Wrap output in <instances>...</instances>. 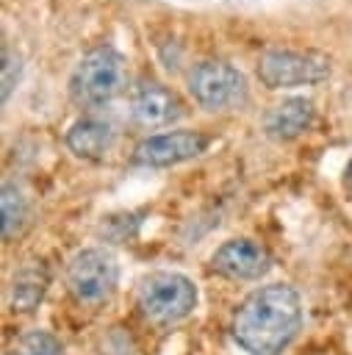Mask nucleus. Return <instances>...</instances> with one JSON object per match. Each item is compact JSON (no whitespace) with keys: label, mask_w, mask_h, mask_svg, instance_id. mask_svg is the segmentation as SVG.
<instances>
[{"label":"nucleus","mask_w":352,"mask_h":355,"mask_svg":"<svg viewBox=\"0 0 352 355\" xmlns=\"http://www.w3.org/2000/svg\"><path fill=\"white\" fill-rule=\"evenodd\" d=\"M0 214H3V239L6 241L17 239L25 230V225L30 222V200L11 180L3 183V191H0Z\"/></svg>","instance_id":"ddd939ff"},{"label":"nucleus","mask_w":352,"mask_h":355,"mask_svg":"<svg viewBox=\"0 0 352 355\" xmlns=\"http://www.w3.org/2000/svg\"><path fill=\"white\" fill-rule=\"evenodd\" d=\"M211 269L227 280H261L272 269V252L255 239H227L211 255Z\"/></svg>","instance_id":"6e6552de"},{"label":"nucleus","mask_w":352,"mask_h":355,"mask_svg":"<svg viewBox=\"0 0 352 355\" xmlns=\"http://www.w3.org/2000/svg\"><path fill=\"white\" fill-rule=\"evenodd\" d=\"M116 133L111 128V122L97 119V116H80L69 125L64 144L75 158L83 161H103L108 155V150L114 147Z\"/></svg>","instance_id":"9b49d317"},{"label":"nucleus","mask_w":352,"mask_h":355,"mask_svg":"<svg viewBox=\"0 0 352 355\" xmlns=\"http://www.w3.org/2000/svg\"><path fill=\"white\" fill-rule=\"evenodd\" d=\"M11 355H67V352H64V344L53 333H47V330H25L14 341Z\"/></svg>","instance_id":"4468645a"},{"label":"nucleus","mask_w":352,"mask_h":355,"mask_svg":"<svg viewBox=\"0 0 352 355\" xmlns=\"http://www.w3.org/2000/svg\"><path fill=\"white\" fill-rule=\"evenodd\" d=\"M186 86H188V94L194 97V103L213 114L241 108L249 97L244 72L222 58L197 61L186 75Z\"/></svg>","instance_id":"20e7f679"},{"label":"nucleus","mask_w":352,"mask_h":355,"mask_svg":"<svg viewBox=\"0 0 352 355\" xmlns=\"http://www.w3.org/2000/svg\"><path fill=\"white\" fill-rule=\"evenodd\" d=\"M47 286H50V275H47L44 261L22 263L11 277V305H14V311H22V313L36 311L39 302L44 300V294H47Z\"/></svg>","instance_id":"f8f14e48"},{"label":"nucleus","mask_w":352,"mask_h":355,"mask_svg":"<svg viewBox=\"0 0 352 355\" xmlns=\"http://www.w3.org/2000/svg\"><path fill=\"white\" fill-rule=\"evenodd\" d=\"M197 286L183 272L155 269L139 277L136 283V305L141 316L155 327H172L194 313L197 308Z\"/></svg>","instance_id":"f03ea898"},{"label":"nucleus","mask_w":352,"mask_h":355,"mask_svg":"<svg viewBox=\"0 0 352 355\" xmlns=\"http://www.w3.org/2000/svg\"><path fill=\"white\" fill-rule=\"evenodd\" d=\"M22 78V61L17 53H11L8 47H3V75H0V83H3V103H8L11 92L17 89Z\"/></svg>","instance_id":"2eb2a0df"},{"label":"nucleus","mask_w":352,"mask_h":355,"mask_svg":"<svg viewBox=\"0 0 352 355\" xmlns=\"http://www.w3.org/2000/svg\"><path fill=\"white\" fill-rule=\"evenodd\" d=\"M258 80L272 89H297V86H316L330 78V58L313 50H294V47H269L258 55L255 64Z\"/></svg>","instance_id":"39448f33"},{"label":"nucleus","mask_w":352,"mask_h":355,"mask_svg":"<svg viewBox=\"0 0 352 355\" xmlns=\"http://www.w3.org/2000/svg\"><path fill=\"white\" fill-rule=\"evenodd\" d=\"M64 283L80 305H100L116 291L119 263L105 247H83L67 261Z\"/></svg>","instance_id":"423d86ee"},{"label":"nucleus","mask_w":352,"mask_h":355,"mask_svg":"<svg viewBox=\"0 0 352 355\" xmlns=\"http://www.w3.org/2000/svg\"><path fill=\"white\" fill-rule=\"evenodd\" d=\"M302 330V300L288 283L249 291L233 311L230 336L247 355H283Z\"/></svg>","instance_id":"f257e3e1"},{"label":"nucleus","mask_w":352,"mask_h":355,"mask_svg":"<svg viewBox=\"0 0 352 355\" xmlns=\"http://www.w3.org/2000/svg\"><path fill=\"white\" fill-rule=\"evenodd\" d=\"M122 89H125V58L111 44H97L86 50L69 75V97L83 108L108 105Z\"/></svg>","instance_id":"7ed1b4c3"},{"label":"nucleus","mask_w":352,"mask_h":355,"mask_svg":"<svg viewBox=\"0 0 352 355\" xmlns=\"http://www.w3.org/2000/svg\"><path fill=\"white\" fill-rule=\"evenodd\" d=\"M180 116H183V103L164 83L141 80L133 89V94H130V119L139 128H147V130L166 128V125L177 122Z\"/></svg>","instance_id":"1a4fd4ad"},{"label":"nucleus","mask_w":352,"mask_h":355,"mask_svg":"<svg viewBox=\"0 0 352 355\" xmlns=\"http://www.w3.org/2000/svg\"><path fill=\"white\" fill-rule=\"evenodd\" d=\"M313 119H316L313 103L297 94V97H283L272 103L261 119V128L272 141H294L310 130Z\"/></svg>","instance_id":"9d476101"},{"label":"nucleus","mask_w":352,"mask_h":355,"mask_svg":"<svg viewBox=\"0 0 352 355\" xmlns=\"http://www.w3.org/2000/svg\"><path fill=\"white\" fill-rule=\"evenodd\" d=\"M211 147V136L202 130H166V133H152L141 139L133 147L130 161L136 166L147 169H164V166H177L183 161L200 158Z\"/></svg>","instance_id":"0eeeda50"}]
</instances>
